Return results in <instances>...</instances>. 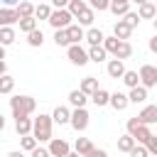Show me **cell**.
<instances>
[{
	"label": "cell",
	"instance_id": "ac0fdd59",
	"mask_svg": "<svg viewBox=\"0 0 157 157\" xmlns=\"http://www.w3.org/2000/svg\"><path fill=\"white\" fill-rule=\"evenodd\" d=\"M83 39H86V42H88L91 47H101V44H103V39H105V34H103L101 29H96V27H91V29L86 32V37H83Z\"/></svg>",
	"mask_w": 157,
	"mask_h": 157
},
{
	"label": "cell",
	"instance_id": "681fc988",
	"mask_svg": "<svg viewBox=\"0 0 157 157\" xmlns=\"http://www.w3.org/2000/svg\"><path fill=\"white\" fill-rule=\"evenodd\" d=\"M7 157H25V155H22V150H12Z\"/></svg>",
	"mask_w": 157,
	"mask_h": 157
},
{
	"label": "cell",
	"instance_id": "4316f807",
	"mask_svg": "<svg viewBox=\"0 0 157 157\" xmlns=\"http://www.w3.org/2000/svg\"><path fill=\"white\" fill-rule=\"evenodd\" d=\"M15 27H0V44L2 47H10L12 42H15Z\"/></svg>",
	"mask_w": 157,
	"mask_h": 157
},
{
	"label": "cell",
	"instance_id": "44dd1931",
	"mask_svg": "<svg viewBox=\"0 0 157 157\" xmlns=\"http://www.w3.org/2000/svg\"><path fill=\"white\" fill-rule=\"evenodd\" d=\"M69 118H71V110H69L66 105H56V108H54V113H52V120H54V123H59V125L69 123Z\"/></svg>",
	"mask_w": 157,
	"mask_h": 157
},
{
	"label": "cell",
	"instance_id": "74e56055",
	"mask_svg": "<svg viewBox=\"0 0 157 157\" xmlns=\"http://www.w3.org/2000/svg\"><path fill=\"white\" fill-rule=\"evenodd\" d=\"M20 147L27 150V152H32V150L37 147V140H34L32 135H22V137H20Z\"/></svg>",
	"mask_w": 157,
	"mask_h": 157
},
{
	"label": "cell",
	"instance_id": "603a6c76",
	"mask_svg": "<svg viewBox=\"0 0 157 157\" xmlns=\"http://www.w3.org/2000/svg\"><path fill=\"white\" fill-rule=\"evenodd\" d=\"M91 150H93V142H91L88 137H76V142H74V152H78L81 157H86Z\"/></svg>",
	"mask_w": 157,
	"mask_h": 157
},
{
	"label": "cell",
	"instance_id": "ba28073f",
	"mask_svg": "<svg viewBox=\"0 0 157 157\" xmlns=\"http://www.w3.org/2000/svg\"><path fill=\"white\" fill-rule=\"evenodd\" d=\"M71 20H74V17H71L69 10H52V15H49L47 22H49L54 29H66V27L71 25Z\"/></svg>",
	"mask_w": 157,
	"mask_h": 157
},
{
	"label": "cell",
	"instance_id": "11a10c76",
	"mask_svg": "<svg viewBox=\"0 0 157 157\" xmlns=\"http://www.w3.org/2000/svg\"><path fill=\"white\" fill-rule=\"evenodd\" d=\"M66 157H81V155H78V152H69Z\"/></svg>",
	"mask_w": 157,
	"mask_h": 157
},
{
	"label": "cell",
	"instance_id": "484cf974",
	"mask_svg": "<svg viewBox=\"0 0 157 157\" xmlns=\"http://www.w3.org/2000/svg\"><path fill=\"white\" fill-rule=\"evenodd\" d=\"M105 56H108V52L103 49V44H101V47H91V49H88V61L101 64V61H105Z\"/></svg>",
	"mask_w": 157,
	"mask_h": 157
},
{
	"label": "cell",
	"instance_id": "f1b7e54d",
	"mask_svg": "<svg viewBox=\"0 0 157 157\" xmlns=\"http://www.w3.org/2000/svg\"><path fill=\"white\" fill-rule=\"evenodd\" d=\"M15 10H17L20 20H22V17H34V5H32V2H27V0H22Z\"/></svg>",
	"mask_w": 157,
	"mask_h": 157
},
{
	"label": "cell",
	"instance_id": "4dcf8cb0",
	"mask_svg": "<svg viewBox=\"0 0 157 157\" xmlns=\"http://www.w3.org/2000/svg\"><path fill=\"white\" fill-rule=\"evenodd\" d=\"M27 44H29V47H42V44H44V34H42V29H32V32L27 34Z\"/></svg>",
	"mask_w": 157,
	"mask_h": 157
},
{
	"label": "cell",
	"instance_id": "f907efd6",
	"mask_svg": "<svg viewBox=\"0 0 157 157\" xmlns=\"http://www.w3.org/2000/svg\"><path fill=\"white\" fill-rule=\"evenodd\" d=\"M2 130H5V118L0 115V132H2Z\"/></svg>",
	"mask_w": 157,
	"mask_h": 157
},
{
	"label": "cell",
	"instance_id": "ab89813d",
	"mask_svg": "<svg viewBox=\"0 0 157 157\" xmlns=\"http://www.w3.org/2000/svg\"><path fill=\"white\" fill-rule=\"evenodd\" d=\"M128 155H130V157H150V152H147V147H145V145H135Z\"/></svg>",
	"mask_w": 157,
	"mask_h": 157
},
{
	"label": "cell",
	"instance_id": "e0dca14e",
	"mask_svg": "<svg viewBox=\"0 0 157 157\" xmlns=\"http://www.w3.org/2000/svg\"><path fill=\"white\" fill-rule=\"evenodd\" d=\"M137 17H140V20H155V17H157L155 2H145V5H137Z\"/></svg>",
	"mask_w": 157,
	"mask_h": 157
},
{
	"label": "cell",
	"instance_id": "f35d334b",
	"mask_svg": "<svg viewBox=\"0 0 157 157\" xmlns=\"http://www.w3.org/2000/svg\"><path fill=\"white\" fill-rule=\"evenodd\" d=\"M123 22H125L130 29H135V27L140 25V17H137V12H128V15H123Z\"/></svg>",
	"mask_w": 157,
	"mask_h": 157
},
{
	"label": "cell",
	"instance_id": "d6a6232c",
	"mask_svg": "<svg viewBox=\"0 0 157 157\" xmlns=\"http://www.w3.org/2000/svg\"><path fill=\"white\" fill-rule=\"evenodd\" d=\"M49 15H52V7L47 2H39L34 7V20H49Z\"/></svg>",
	"mask_w": 157,
	"mask_h": 157
},
{
	"label": "cell",
	"instance_id": "816d5d0a",
	"mask_svg": "<svg viewBox=\"0 0 157 157\" xmlns=\"http://www.w3.org/2000/svg\"><path fill=\"white\" fill-rule=\"evenodd\" d=\"M0 59H5V47L0 44Z\"/></svg>",
	"mask_w": 157,
	"mask_h": 157
},
{
	"label": "cell",
	"instance_id": "e575fe53",
	"mask_svg": "<svg viewBox=\"0 0 157 157\" xmlns=\"http://www.w3.org/2000/svg\"><path fill=\"white\" fill-rule=\"evenodd\" d=\"M17 25H20V29H22L25 34H29L32 29H37V20H34V17H22Z\"/></svg>",
	"mask_w": 157,
	"mask_h": 157
},
{
	"label": "cell",
	"instance_id": "6f0895ef",
	"mask_svg": "<svg viewBox=\"0 0 157 157\" xmlns=\"http://www.w3.org/2000/svg\"><path fill=\"white\" fill-rule=\"evenodd\" d=\"M155 10H157V0H155Z\"/></svg>",
	"mask_w": 157,
	"mask_h": 157
},
{
	"label": "cell",
	"instance_id": "3957f363",
	"mask_svg": "<svg viewBox=\"0 0 157 157\" xmlns=\"http://www.w3.org/2000/svg\"><path fill=\"white\" fill-rule=\"evenodd\" d=\"M103 49H105L108 54H113L115 59H120V61L130 59V54H132L130 42H120V39H115V37H105V39H103Z\"/></svg>",
	"mask_w": 157,
	"mask_h": 157
},
{
	"label": "cell",
	"instance_id": "ee69618b",
	"mask_svg": "<svg viewBox=\"0 0 157 157\" xmlns=\"http://www.w3.org/2000/svg\"><path fill=\"white\" fill-rule=\"evenodd\" d=\"M32 157H49V150H44V147H34V150H32Z\"/></svg>",
	"mask_w": 157,
	"mask_h": 157
},
{
	"label": "cell",
	"instance_id": "52a82bcc",
	"mask_svg": "<svg viewBox=\"0 0 157 157\" xmlns=\"http://www.w3.org/2000/svg\"><path fill=\"white\" fill-rule=\"evenodd\" d=\"M88 110L86 108H74L71 110V118H69V125L76 130V132H83L86 128H88Z\"/></svg>",
	"mask_w": 157,
	"mask_h": 157
},
{
	"label": "cell",
	"instance_id": "8d00e7d4",
	"mask_svg": "<svg viewBox=\"0 0 157 157\" xmlns=\"http://www.w3.org/2000/svg\"><path fill=\"white\" fill-rule=\"evenodd\" d=\"M76 20H78V25H81V27H83V25H86V27H91V25H93V10H91V7H86Z\"/></svg>",
	"mask_w": 157,
	"mask_h": 157
},
{
	"label": "cell",
	"instance_id": "5bb4252c",
	"mask_svg": "<svg viewBox=\"0 0 157 157\" xmlns=\"http://www.w3.org/2000/svg\"><path fill=\"white\" fill-rule=\"evenodd\" d=\"M66 34H69V42H71V44H81V39L86 37L83 27H81V25H74V22L66 27Z\"/></svg>",
	"mask_w": 157,
	"mask_h": 157
},
{
	"label": "cell",
	"instance_id": "2e32d148",
	"mask_svg": "<svg viewBox=\"0 0 157 157\" xmlns=\"http://www.w3.org/2000/svg\"><path fill=\"white\" fill-rule=\"evenodd\" d=\"M108 105H113L115 110H125V108L130 105V101H128V96H125V93L115 91V93H110V101H108Z\"/></svg>",
	"mask_w": 157,
	"mask_h": 157
},
{
	"label": "cell",
	"instance_id": "f5cc1de1",
	"mask_svg": "<svg viewBox=\"0 0 157 157\" xmlns=\"http://www.w3.org/2000/svg\"><path fill=\"white\" fill-rule=\"evenodd\" d=\"M130 2H137V5H145V2H150V0H130Z\"/></svg>",
	"mask_w": 157,
	"mask_h": 157
},
{
	"label": "cell",
	"instance_id": "7402d4cb",
	"mask_svg": "<svg viewBox=\"0 0 157 157\" xmlns=\"http://www.w3.org/2000/svg\"><path fill=\"white\" fill-rule=\"evenodd\" d=\"M15 130L17 135H32V118H15Z\"/></svg>",
	"mask_w": 157,
	"mask_h": 157
},
{
	"label": "cell",
	"instance_id": "836d02e7",
	"mask_svg": "<svg viewBox=\"0 0 157 157\" xmlns=\"http://www.w3.org/2000/svg\"><path fill=\"white\" fill-rule=\"evenodd\" d=\"M12 88H15V78L10 74L0 76V93H12Z\"/></svg>",
	"mask_w": 157,
	"mask_h": 157
},
{
	"label": "cell",
	"instance_id": "8992f818",
	"mask_svg": "<svg viewBox=\"0 0 157 157\" xmlns=\"http://www.w3.org/2000/svg\"><path fill=\"white\" fill-rule=\"evenodd\" d=\"M66 56L74 66H86L88 64V52L81 47V44H69L66 47Z\"/></svg>",
	"mask_w": 157,
	"mask_h": 157
},
{
	"label": "cell",
	"instance_id": "4fadbf2b",
	"mask_svg": "<svg viewBox=\"0 0 157 157\" xmlns=\"http://www.w3.org/2000/svg\"><path fill=\"white\" fill-rule=\"evenodd\" d=\"M105 71H108L110 78H123V74H125V64H123L120 59H110L108 66H105Z\"/></svg>",
	"mask_w": 157,
	"mask_h": 157
},
{
	"label": "cell",
	"instance_id": "9c48e42d",
	"mask_svg": "<svg viewBox=\"0 0 157 157\" xmlns=\"http://www.w3.org/2000/svg\"><path fill=\"white\" fill-rule=\"evenodd\" d=\"M47 150H49V157H66V155L71 152L69 142H66V140H61V137H52Z\"/></svg>",
	"mask_w": 157,
	"mask_h": 157
},
{
	"label": "cell",
	"instance_id": "30bf717a",
	"mask_svg": "<svg viewBox=\"0 0 157 157\" xmlns=\"http://www.w3.org/2000/svg\"><path fill=\"white\" fill-rule=\"evenodd\" d=\"M20 22V15L15 7H0V27H12Z\"/></svg>",
	"mask_w": 157,
	"mask_h": 157
},
{
	"label": "cell",
	"instance_id": "94428289",
	"mask_svg": "<svg viewBox=\"0 0 157 157\" xmlns=\"http://www.w3.org/2000/svg\"><path fill=\"white\" fill-rule=\"evenodd\" d=\"M155 66H157V64H155Z\"/></svg>",
	"mask_w": 157,
	"mask_h": 157
},
{
	"label": "cell",
	"instance_id": "277c9868",
	"mask_svg": "<svg viewBox=\"0 0 157 157\" xmlns=\"http://www.w3.org/2000/svg\"><path fill=\"white\" fill-rule=\"evenodd\" d=\"M125 128H128V135H132V140H135L137 145H145V142L152 137V130H150V125H142V123L137 120V115H135V118H130Z\"/></svg>",
	"mask_w": 157,
	"mask_h": 157
},
{
	"label": "cell",
	"instance_id": "f546056e",
	"mask_svg": "<svg viewBox=\"0 0 157 157\" xmlns=\"http://www.w3.org/2000/svg\"><path fill=\"white\" fill-rule=\"evenodd\" d=\"M135 145H137V142H135L132 135H128V132H125L123 137H118V150H120V152H130Z\"/></svg>",
	"mask_w": 157,
	"mask_h": 157
},
{
	"label": "cell",
	"instance_id": "9f6ffc18",
	"mask_svg": "<svg viewBox=\"0 0 157 157\" xmlns=\"http://www.w3.org/2000/svg\"><path fill=\"white\" fill-rule=\"evenodd\" d=\"M115 2H130V0H115Z\"/></svg>",
	"mask_w": 157,
	"mask_h": 157
},
{
	"label": "cell",
	"instance_id": "5b68a950",
	"mask_svg": "<svg viewBox=\"0 0 157 157\" xmlns=\"http://www.w3.org/2000/svg\"><path fill=\"white\" fill-rule=\"evenodd\" d=\"M137 76H140V86H145V88H155L157 86V66L155 64H142Z\"/></svg>",
	"mask_w": 157,
	"mask_h": 157
},
{
	"label": "cell",
	"instance_id": "db71d44e",
	"mask_svg": "<svg viewBox=\"0 0 157 157\" xmlns=\"http://www.w3.org/2000/svg\"><path fill=\"white\" fill-rule=\"evenodd\" d=\"M152 27H155V34H157V17L152 20Z\"/></svg>",
	"mask_w": 157,
	"mask_h": 157
},
{
	"label": "cell",
	"instance_id": "d6986e66",
	"mask_svg": "<svg viewBox=\"0 0 157 157\" xmlns=\"http://www.w3.org/2000/svg\"><path fill=\"white\" fill-rule=\"evenodd\" d=\"M128 101H130V103H145V101H147V88H145V86H135V88H130Z\"/></svg>",
	"mask_w": 157,
	"mask_h": 157
},
{
	"label": "cell",
	"instance_id": "8fae6325",
	"mask_svg": "<svg viewBox=\"0 0 157 157\" xmlns=\"http://www.w3.org/2000/svg\"><path fill=\"white\" fill-rule=\"evenodd\" d=\"M137 120L142 125H155L157 123V105H145L140 113H137Z\"/></svg>",
	"mask_w": 157,
	"mask_h": 157
},
{
	"label": "cell",
	"instance_id": "c3c4849f",
	"mask_svg": "<svg viewBox=\"0 0 157 157\" xmlns=\"http://www.w3.org/2000/svg\"><path fill=\"white\" fill-rule=\"evenodd\" d=\"M7 74V64H5V59H0V76H5Z\"/></svg>",
	"mask_w": 157,
	"mask_h": 157
},
{
	"label": "cell",
	"instance_id": "ffe728a7",
	"mask_svg": "<svg viewBox=\"0 0 157 157\" xmlns=\"http://www.w3.org/2000/svg\"><path fill=\"white\" fill-rule=\"evenodd\" d=\"M86 101H88V96H86V93H81L78 88L69 91V103H71L74 108H86Z\"/></svg>",
	"mask_w": 157,
	"mask_h": 157
},
{
	"label": "cell",
	"instance_id": "7c38bea8",
	"mask_svg": "<svg viewBox=\"0 0 157 157\" xmlns=\"http://www.w3.org/2000/svg\"><path fill=\"white\" fill-rule=\"evenodd\" d=\"M130 34H132V29H130V27H128L123 20H118V22L113 25V37H115V39L128 42V39H130Z\"/></svg>",
	"mask_w": 157,
	"mask_h": 157
},
{
	"label": "cell",
	"instance_id": "cb8c5ba5",
	"mask_svg": "<svg viewBox=\"0 0 157 157\" xmlns=\"http://www.w3.org/2000/svg\"><path fill=\"white\" fill-rule=\"evenodd\" d=\"M96 88H98V78H96V76H86V78L81 81V86H78V91L86 93V96H91Z\"/></svg>",
	"mask_w": 157,
	"mask_h": 157
},
{
	"label": "cell",
	"instance_id": "9a60e30c",
	"mask_svg": "<svg viewBox=\"0 0 157 157\" xmlns=\"http://www.w3.org/2000/svg\"><path fill=\"white\" fill-rule=\"evenodd\" d=\"M88 98L93 101V105H96V108H103V105H108V101H110V93H108L105 88H96V91H93Z\"/></svg>",
	"mask_w": 157,
	"mask_h": 157
},
{
	"label": "cell",
	"instance_id": "680465c9",
	"mask_svg": "<svg viewBox=\"0 0 157 157\" xmlns=\"http://www.w3.org/2000/svg\"><path fill=\"white\" fill-rule=\"evenodd\" d=\"M150 157H157V155H150Z\"/></svg>",
	"mask_w": 157,
	"mask_h": 157
},
{
	"label": "cell",
	"instance_id": "b9f144b4",
	"mask_svg": "<svg viewBox=\"0 0 157 157\" xmlns=\"http://www.w3.org/2000/svg\"><path fill=\"white\" fill-rule=\"evenodd\" d=\"M145 147H147V152H150V155H157V135H152V137L145 142Z\"/></svg>",
	"mask_w": 157,
	"mask_h": 157
},
{
	"label": "cell",
	"instance_id": "d590c367",
	"mask_svg": "<svg viewBox=\"0 0 157 157\" xmlns=\"http://www.w3.org/2000/svg\"><path fill=\"white\" fill-rule=\"evenodd\" d=\"M54 44H56V47H69V44H71L66 29H54Z\"/></svg>",
	"mask_w": 157,
	"mask_h": 157
},
{
	"label": "cell",
	"instance_id": "d4e9b609",
	"mask_svg": "<svg viewBox=\"0 0 157 157\" xmlns=\"http://www.w3.org/2000/svg\"><path fill=\"white\" fill-rule=\"evenodd\" d=\"M108 10H110L115 17H123V15H128V12H130V2H115V0H110Z\"/></svg>",
	"mask_w": 157,
	"mask_h": 157
},
{
	"label": "cell",
	"instance_id": "83f0119b",
	"mask_svg": "<svg viewBox=\"0 0 157 157\" xmlns=\"http://www.w3.org/2000/svg\"><path fill=\"white\" fill-rule=\"evenodd\" d=\"M86 7H88V5H86L83 0H69V5H66V10L71 12V17H74V20H76V17H78Z\"/></svg>",
	"mask_w": 157,
	"mask_h": 157
},
{
	"label": "cell",
	"instance_id": "7dc6e473",
	"mask_svg": "<svg viewBox=\"0 0 157 157\" xmlns=\"http://www.w3.org/2000/svg\"><path fill=\"white\" fill-rule=\"evenodd\" d=\"M0 2H2V5H5V7H12V5H20V2H22V0H0Z\"/></svg>",
	"mask_w": 157,
	"mask_h": 157
},
{
	"label": "cell",
	"instance_id": "60d3db41",
	"mask_svg": "<svg viewBox=\"0 0 157 157\" xmlns=\"http://www.w3.org/2000/svg\"><path fill=\"white\" fill-rule=\"evenodd\" d=\"M91 5V10H98V12H103V10H108V5H110V0H88Z\"/></svg>",
	"mask_w": 157,
	"mask_h": 157
},
{
	"label": "cell",
	"instance_id": "91938a15",
	"mask_svg": "<svg viewBox=\"0 0 157 157\" xmlns=\"http://www.w3.org/2000/svg\"><path fill=\"white\" fill-rule=\"evenodd\" d=\"M155 88H157V86H155Z\"/></svg>",
	"mask_w": 157,
	"mask_h": 157
},
{
	"label": "cell",
	"instance_id": "7a4b0ae2",
	"mask_svg": "<svg viewBox=\"0 0 157 157\" xmlns=\"http://www.w3.org/2000/svg\"><path fill=\"white\" fill-rule=\"evenodd\" d=\"M52 125H54L52 115L39 113V118L32 120V137H34L37 142H49V140H52Z\"/></svg>",
	"mask_w": 157,
	"mask_h": 157
},
{
	"label": "cell",
	"instance_id": "7bdbcfd3",
	"mask_svg": "<svg viewBox=\"0 0 157 157\" xmlns=\"http://www.w3.org/2000/svg\"><path fill=\"white\" fill-rule=\"evenodd\" d=\"M86 157H108V152H105L103 147H93V150H91Z\"/></svg>",
	"mask_w": 157,
	"mask_h": 157
},
{
	"label": "cell",
	"instance_id": "bcb514c9",
	"mask_svg": "<svg viewBox=\"0 0 157 157\" xmlns=\"http://www.w3.org/2000/svg\"><path fill=\"white\" fill-rule=\"evenodd\" d=\"M147 47H150V52H152V54H157V34L150 39V44H147Z\"/></svg>",
	"mask_w": 157,
	"mask_h": 157
},
{
	"label": "cell",
	"instance_id": "f6af8a7d",
	"mask_svg": "<svg viewBox=\"0 0 157 157\" xmlns=\"http://www.w3.org/2000/svg\"><path fill=\"white\" fill-rule=\"evenodd\" d=\"M52 5H54L56 10H66V5H69V0H52Z\"/></svg>",
	"mask_w": 157,
	"mask_h": 157
},
{
	"label": "cell",
	"instance_id": "6da1fadb",
	"mask_svg": "<svg viewBox=\"0 0 157 157\" xmlns=\"http://www.w3.org/2000/svg\"><path fill=\"white\" fill-rule=\"evenodd\" d=\"M10 110H12V118H29L37 110V101L32 96H12Z\"/></svg>",
	"mask_w": 157,
	"mask_h": 157
},
{
	"label": "cell",
	"instance_id": "1f68e13d",
	"mask_svg": "<svg viewBox=\"0 0 157 157\" xmlns=\"http://www.w3.org/2000/svg\"><path fill=\"white\" fill-rule=\"evenodd\" d=\"M123 83H125L128 88L140 86V76H137V71H128V69H125V74H123Z\"/></svg>",
	"mask_w": 157,
	"mask_h": 157
}]
</instances>
